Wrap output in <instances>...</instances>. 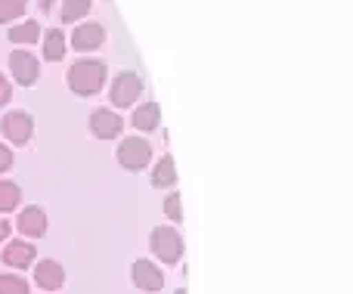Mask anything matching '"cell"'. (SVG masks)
Here are the masks:
<instances>
[{"instance_id":"12","label":"cell","mask_w":353,"mask_h":294,"mask_svg":"<svg viewBox=\"0 0 353 294\" xmlns=\"http://www.w3.org/2000/svg\"><path fill=\"white\" fill-rule=\"evenodd\" d=\"M37 258L34 245H28V242H10V245L3 248V264L6 266H16V270H25V266H31Z\"/></svg>"},{"instance_id":"11","label":"cell","mask_w":353,"mask_h":294,"mask_svg":"<svg viewBox=\"0 0 353 294\" xmlns=\"http://www.w3.org/2000/svg\"><path fill=\"white\" fill-rule=\"evenodd\" d=\"M34 282L41 285L43 291H56L65 285V270H62L56 260H41L34 266Z\"/></svg>"},{"instance_id":"14","label":"cell","mask_w":353,"mask_h":294,"mask_svg":"<svg viewBox=\"0 0 353 294\" xmlns=\"http://www.w3.org/2000/svg\"><path fill=\"white\" fill-rule=\"evenodd\" d=\"M176 183V167H174V158L171 155H165V158L155 165L152 171V186H159V189H168V186Z\"/></svg>"},{"instance_id":"20","label":"cell","mask_w":353,"mask_h":294,"mask_svg":"<svg viewBox=\"0 0 353 294\" xmlns=\"http://www.w3.org/2000/svg\"><path fill=\"white\" fill-rule=\"evenodd\" d=\"M28 6V0H0V22H12L19 19Z\"/></svg>"},{"instance_id":"17","label":"cell","mask_w":353,"mask_h":294,"mask_svg":"<svg viewBox=\"0 0 353 294\" xmlns=\"http://www.w3.org/2000/svg\"><path fill=\"white\" fill-rule=\"evenodd\" d=\"M41 37V25L37 22H22L16 28H10V41L12 43H34Z\"/></svg>"},{"instance_id":"5","label":"cell","mask_w":353,"mask_h":294,"mask_svg":"<svg viewBox=\"0 0 353 294\" xmlns=\"http://www.w3.org/2000/svg\"><path fill=\"white\" fill-rule=\"evenodd\" d=\"M0 127H3L6 140L16 143V146H25V143L31 140V134H34V121H31L28 112H10V115L0 121Z\"/></svg>"},{"instance_id":"13","label":"cell","mask_w":353,"mask_h":294,"mask_svg":"<svg viewBox=\"0 0 353 294\" xmlns=\"http://www.w3.org/2000/svg\"><path fill=\"white\" fill-rule=\"evenodd\" d=\"M62 56H65V34H62L59 28H50L47 34H43V59L59 62Z\"/></svg>"},{"instance_id":"6","label":"cell","mask_w":353,"mask_h":294,"mask_svg":"<svg viewBox=\"0 0 353 294\" xmlns=\"http://www.w3.org/2000/svg\"><path fill=\"white\" fill-rule=\"evenodd\" d=\"M130 279L140 291H161L165 288V273L152 264V260H137L134 270H130Z\"/></svg>"},{"instance_id":"8","label":"cell","mask_w":353,"mask_h":294,"mask_svg":"<svg viewBox=\"0 0 353 294\" xmlns=\"http://www.w3.org/2000/svg\"><path fill=\"white\" fill-rule=\"evenodd\" d=\"M10 72L22 87H31L37 81V59L31 53H25V50H16L10 56Z\"/></svg>"},{"instance_id":"16","label":"cell","mask_w":353,"mask_h":294,"mask_svg":"<svg viewBox=\"0 0 353 294\" xmlns=\"http://www.w3.org/2000/svg\"><path fill=\"white\" fill-rule=\"evenodd\" d=\"M19 202H22V189L16 183H10V180H0V214L16 211Z\"/></svg>"},{"instance_id":"15","label":"cell","mask_w":353,"mask_h":294,"mask_svg":"<svg viewBox=\"0 0 353 294\" xmlns=\"http://www.w3.org/2000/svg\"><path fill=\"white\" fill-rule=\"evenodd\" d=\"M159 118H161V109L155 103H146L134 112V127L137 130H155L159 127Z\"/></svg>"},{"instance_id":"26","label":"cell","mask_w":353,"mask_h":294,"mask_svg":"<svg viewBox=\"0 0 353 294\" xmlns=\"http://www.w3.org/2000/svg\"><path fill=\"white\" fill-rule=\"evenodd\" d=\"M176 294H186V291H183V288H180V291H176Z\"/></svg>"},{"instance_id":"23","label":"cell","mask_w":353,"mask_h":294,"mask_svg":"<svg viewBox=\"0 0 353 294\" xmlns=\"http://www.w3.org/2000/svg\"><path fill=\"white\" fill-rule=\"evenodd\" d=\"M10 96H12V90H10V81L0 74V105H6L10 103Z\"/></svg>"},{"instance_id":"9","label":"cell","mask_w":353,"mask_h":294,"mask_svg":"<svg viewBox=\"0 0 353 294\" xmlns=\"http://www.w3.org/2000/svg\"><path fill=\"white\" fill-rule=\"evenodd\" d=\"M16 227H19V233L28 235V239H41V235L47 233V214H43V208L31 204V208H25L22 214H19Z\"/></svg>"},{"instance_id":"4","label":"cell","mask_w":353,"mask_h":294,"mask_svg":"<svg viewBox=\"0 0 353 294\" xmlns=\"http://www.w3.org/2000/svg\"><path fill=\"white\" fill-rule=\"evenodd\" d=\"M143 93V78L137 72H121L115 81H112V105H118V109H124V105H134L137 96Z\"/></svg>"},{"instance_id":"21","label":"cell","mask_w":353,"mask_h":294,"mask_svg":"<svg viewBox=\"0 0 353 294\" xmlns=\"http://www.w3.org/2000/svg\"><path fill=\"white\" fill-rule=\"evenodd\" d=\"M165 214L171 220H183V208H180V196H168L165 198Z\"/></svg>"},{"instance_id":"24","label":"cell","mask_w":353,"mask_h":294,"mask_svg":"<svg viewBox=\"0 0 353 294\" xmlns=\"http://www.w3.org/2000/svg\"><path fill=\"white\" fill-rule=\"evenodd\" d=\"M6 235H10V223L0 220V242H6Z\"/></svg>"},{"instance_id":"10","label":"cell","mask_w":353,"mask_h":294,"mask_svg":"<svg viewBox=\"0 0 353 294\" xmlns=\"http://www.w3.org/2000/svg\"><path fill=\"white\" fill-rule=\"evenodd\" d=\"M103 41H105V31H103V25H97V22L78 25V28H74V34H72V47L81 50V53L103 47Z\"/></svg>"},{"instance_id":"22","label":"cell","mask_w":353,"mask_h":294,"mask_svg":"<svg viewBox=\"0 0 353 294\" xmlns=\"http://www.w3.org/2000/svg\"><path fill=\"white\" fill-rule=\"evenodd\" d=\"M10 167H12V152L6 146H0V174L10 171Z\"/></svg>"},{"instance_id":"19","label":"cell","mask_w":353,"mask_h":294,"mask_svg":"<svg viewBox=\"0 0 353 294\" xmlns=\"http://www.w3.org/2000/svg\"><path fill=\"white\" fill-rule=\"evenodd\" d=\"M0 294H31V288L22 276L6 273V276H0Z\"/></svg>"},{"instance_id":"25","label":"cell","mask_w":353,"mask_h":294,"mask_svg":"<svg viewBox=\"0 0 353 294\" xmlns=\"http://www.w3.org/2000/svg\"><path fill=\"white\" fill-rule=\"evenodd\" d=\"M37 3H41V10H50V6H53V0H37Z\"/></svg>"},{"instance_id":"3","label":"cell","mask_w":353,"mask_h":294,"mask_svg":"<svg viewBox=\"0 0 353 294\" xmlns=\"http://www.w3.org/2000/svg\"><path fill=\"white\" fill-rule=\"evenodd\" d=\"M118 165L128 167V171H143V167L149 165V158H152V146H149L146 140H140V136H128V140H121V146H118Z\"/></svg>"},{"instance_id":"2","label":"cell","mask_w":353,"mask_h":294,"mask_svg":"<svg viewBox=\"0 0 353 294\" xmlns=\"http://www.w3.org/2000/svg\"><path fill=\"white\" fill-rule=\"evenodd\" d=\"M149 245H152V254L161 264H176L183 258V239L174 227H155L149 235Z\"/></svg>"},{"instance_id":"18","label":"cell","mask_w":353,"mask_h":294,"mask_svg":"<svg viewBox=\"0 0 353 294\" xmlns=\"http://www.w3.org/2000/svg\"><path fill=\"white\" fill-rule=\"evenodd\" d=\"M90 12V0H62V22H78Z\"/></svg>"},{"instance_id":"1","label":"cell","mask_w":353,"mask_h":294,"mask_svg":"<svg viewBox=\"0 0 353 294\" xmlns=\"http://www.w3.org/2000/svg\"><path fill=\"white\" fill-rule=\"evenodd\" d=\"M105 84V65L99 59H81L68 68V87L78 96H93Z\"/></svg>"},{"instance_id":"7","label":"cell","mask_w":353,"mask_h":294,"mask_svg":"<svg viewBox=\"0 0 353 294\" xmlns=\"http://www.w3.org/2000/svg\"><path fill=\"white\" fill-rule=\"evenodd\" d=\"M121 127H124V121L112 109H97L90 115V134L99 136V140H115L121 134Z\"/></svg>"}]
</instances>
